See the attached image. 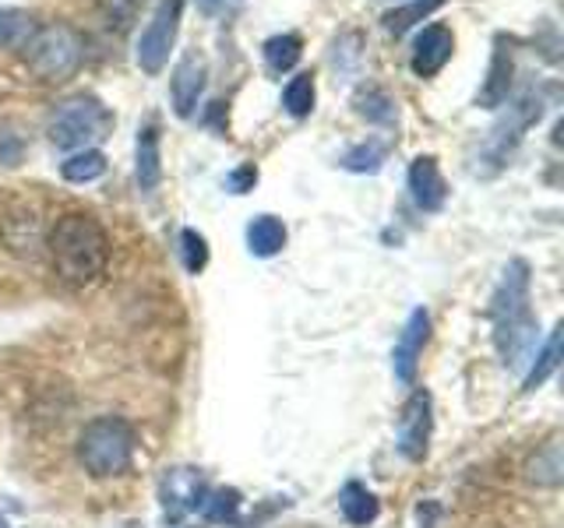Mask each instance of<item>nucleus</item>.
Returning a JSON list of instances; mask_svg holds the SVG:
<instances>
[{"instance_id":"nucleus-1","label":"nucleus","mask_w":564,"mask_h":528,"mask_svg":"<svg viewBox=\"0 0 564 528\" xmlns=\"http://www.w3.org/2000/svg\"><path fill=\"white\" fill-rule=\"evenodd\" d=\"M50 257L67 286H96L110 264V237L88 211H67L50 229Z\"/></svg>"},{"instance_id":"nucleus-2","label":"nucleus","mask_w":564,"mask_h":528,"mask_svg":"<svg viewBox=\"0 0 564 528\" xmlns=\"http://www.w3.org/2000/svg\"><path fill=\"white\" fill-rule=\"evenodd\" d=\"M490 324L501 360L508 366H519L536 342V317L529 307V264L522 257L508 264L490 296Z\"/></svg>"},{"instance_id":"nucleus-3","label":"nucleus","mask_w":564,"mask_h":528,"mask_svg":"<svg viewBox=\"0 0 564 528\" xmlns=\"http://www.w3.org/2000/svg\"><path fill=\"white\" fill-rule=\"evenodd\" d=\"M134 458V430L120 416H99L93 419L78 437V462L96 480L128 472Z\"/></svg>"},{"instance_id":"nucleus-4","label":"nucleus","mask_w":564,"mask_h":528,"mask_svg":"<svg viewBox=\"0 0 564 528\" xmlns=\"http://www.w3.org/2000/svg\"><path fill=\"white\" fill-rule=\"evenodd\" d=\"M113 131V113L96 96H70L50 117V141L64 152H82L93 141H102Z\"/></svg>"},{"instance_id":"nucleus-5","label":"nucleus","mask_w":564,"mask_h":528,"mask_svg":"<svg viewBox=\"0 0 564 528\" xmlns=\"http://www.w3.org/2000/svg\"><path fill=\"white\" fill-rule=\"evenodd\" d=\"M22 57L40 81H67L82 67V40L67 25H46L32 32Z\"/></svg>"},{"instance_id":"nucleus-6","label":"nucleus","mask_w":564,"mask_h":528,"mask_svg":"<svg viewBox=\"0 0 564 528\" xmlns=\"http://www.w3.org/2000/svg\"><path fill=\"white\" fill-rule=\"evenodd\" d=\"M181 18H184V0H159L149 25L138 35V67L145 75H159L170 64V53L176 46V35H181Z\"/></svg>"},{"instance_id":"nucleus-7","label":"nucleus","mask_w":564,"mask_h":528,"mask_svg":"<svg viewBox=\"0 0 564 528\" xmlns=\"http://www.w3.org/2000/svg\"><path fill=\"white\" fill-rule=\"evenodd\" d=\"M543 113V99L536 92H525L511 110L494 123L490 128V138H487V145H484V163H490L494 169H501L511 152L519 148V141H522V131L529 128V123H536ZM490 169V173H494Z\"/></svg>"},{"instance_id":"nucleus-8","label":"nucleus","mask_w":564,"mask_h":528,"mask_svg":"<svg viewBox=\"0 0 564 528\" xmlns=\"http://www.w3.org/2000/svg\"><path fill=\"white\" fill-rule=\"evenodd\" d=\"M208 497L205 490V475L198 469L176 465L163 475V515L166 521L181 525L187 515H194Z\"/></svg>"},{"instance_id":"nucleus-9","label":"nucleus","mask_w":564,"mask_h":528,"mask_svg":"<svg viewBox=\"0 0 564 528\" xmlns=\"http://www.w3.org/2000/svg\"><path fill=\"white\" fill-rule=\"evenodd\" d=\"M395 437H399L402 458H410V462H423V458H427V444H431V395L423 392V387L405 398Z\"/></svg>"},{"instance_id":"nucleus-10","label":"nucleus","mask_w":564,"mask_h":528,"mask_svg":"<svg viewBox=\"0 0 564 528\" xmlns=\"http://www.w3.org/2000/svg\"><path fill=\"white\" fill-rule=\"evenodd\" d=\"M205 78H208V64L202 53H184L181 61L173 67V78H170V99H173V110L176 117H194L205 92Z\"/></svg>"},{"instance_id":"nucleus-11","label":"nucleus","mask_w":564,"mask_h":528,"mask_svg":"<svg viewBox=\"0 0 564 528\" xmlns=\"http://www.w3.org/2000/svg\"><path fill=\"white\" fill-rule=\"evenodd\" d=\"M511 78H516V50H511L508 35H498V40H494L487 78L480 85V92H476V106H484V110H498V106H505L508 92H511Z\"/></svg>"},{"instance_id":"nucleus-12","label":"nucleus","mask_w":564,"mask_h":528,"mask_svg":"<svg viewBox=\"0 0 564 528\" xmlns=\"http://www.w3.org/2000/svg\"><path fill=\"white\" fill-rule=\"evenodd\" d=\"M452 53H455V35L448 25H423L413 40V57H410L413 75L434 78L452 61Z\"/></svg>"},{"instance_id":"nucleus-13","label":"nucleus","mask_w":564,"mask_h":528,"mask_svg":"<svg viewBox=\"0 0 564 528\" xmlns=\"http://www.w3.org/2000/svg\"><path fill=\"white\" fill-rule=\"evenodd\" d=\"M427 339H431V314L427 310H413L410 321H405V328H402V334H399V342H395V352H392V370H395V377L402 384H413Z\"/></svg>"},{"instance_id":"nucleus-14","label":"nucleus","mask_w":564,"mask_h":528,"mask_svg":"<svg viewBox=\"0 0 564 528\" xmlns=\"http://www.w3.org/2000/svg\"><path fill=\"white\" fill-rule=\"evenodd\" d=\"M410 190H413V201L423 211H441L448 198V184L441 176V166L434 155H420L416 163L410 166Z\"/></svg>"},{"instance_id":"nucleus-15","label":"nucleus","mask_w":564,"mask_h":528,"mask_svg":"<svg viewBox=\"0 0 564 528\" xmlns=\"http://www.w3.org/2000/svg\"><path fill=\"white\" fill-rule=\"evenodd\" d=\"M134 176L138 187L152 194L163 184V152H159V128L155 120H145L138 128V145H134Z\"/></svg>"},{"instance_id":"nucleus-16","label":"nucleus","mask_w":564,"mask_h":528,"mask_svg":"<svg viewBox=\"0 0 564 528\" xmlns=\"http://www.w3.org/2000/svg\"><path fill=\"white\" fill-rule=\"evenodd\" d=\"M261 57H264V67H269V75H286V70H293L300 57H304V40H300L296 32H279L272 40H264Z\"/></svg>"},{"instance_id":"nucleus-17","label":"nucleus","mask_w":564,"mask_h":528,"mask_svg":"<svg viewBox=\"0 0 564 528\" xmlns=\"http://www.w3.org/2000/svg\"><path fill=\"white\" fill-rule=\"evenodd\" d=\"M247 246L254 257H275L286 246V226L275 216H254L247 226Z\"/></svg>"},{"instance_id":"nucleus-18","label":"nucleus","mask_w":564,"mask_h":528,"mask_svg":"<svg viewBox=\"0 0 564 528\" xmlns=\"http://www.w3.org/2000/svg\"><path fill=\"white\" fill-rule=\"evenodd\" d=\"M339 510H343V518H346L349 525H370V521L378 518L381 504H378V497H375V493H370L367 486H360V483H346L343 493H339Z\"/></svg>"},{"instance_id":"nucleus-19","label":"nucleus","mask_w":564,"mask_h":528,"mask_svg":"<svg viewBox=\"0 0 564 528\" xmlns=\"http://www.w3.org/2000/svg\"><path fill=\"white\" fill-rule=\"evenodd\" d=\"M445 8V0H410V4H402L395 11H388L381 18V25L384 32H392V35H402V32H410L413 25H423L434 11Z\"/></svg>"},{"instance_id":"nucleus-20","label":"nucleus","mask_w":564,"mask_h":528,"mask_svg":"<svg viewBox=\"0 0 564 528\" xmlns=\"http://www.w3.org/2000/svg\"><path fill=\"white\" fill-rule=\"evenodd\" d=\"M352 106H357V113L367 117L370 123H384V128H392V123L399 120V110H395V99L384 92V88L378 85H367L357 92V99H352Z\"/></svg>"},{"instance_id":"nucleus-21","label":"nucleus","mask_w":564,"mask_h":528,"mask_svg":"<svg viewBox=\"0 0 564 528\" xmlns=\"http://www.w3.org/2000/svg\"><path fill=\"white\" fill-rule=\"evenodd\" d=\"M102 173H106V155L99 148H82L61 163V176L67 184H93Z\"/></svg>"},{"instance_id":"nucleus-22","label":"nucleus","mask_w":564,"mask_h":528,"mask_svg":"<svg viewBox=\"0 0 564 528\" xmlns=\"http://www.w3.org/2000/svg\"><path fill=\"white\" fill-rule=\"evenodd\" d=\"M35 29L40 25L32 22V14L18 8H0V50H22Z\"/></svg>"},{"instance_id":"nucleus-23","label":"nucleus","mask_w":564,"mask_h":528,"mask_svg":"<svg viewBox=\"0 0 564 528\" xmlns=\"http://www.w3.org/2000/svg\"><path fill=\"white\" fill-rule=\"evenodd\" d=\"M314 99H317L314 75H296V78L286 81V88H282V106H286V113L296 117V120L311 117Z\"/></svg>"},{"instance_id":"nucleus-24","label":"nucleus","mask_w":564,"mask_h":528,"mask_svg":"<svg viewBox=\"0 0 564 528\" xmlns=\"http://www.w3.org/2000/svg\"><path fill=\"white\" fill-rule=\"evenodd\" d=\"M384 158H388V141H381V138H367L364 145L349 148V152L343 155V169H349V173H378Z\"/></svg>"},{"instance_id":"nucleus-25","label":"nucleus","mask_w":564,"mask_h":528,"mask_svg":"<svg viewBox=\"0 0 564 528\" xmlns=\"http://www.w3.org/2000/svg\"><path fill=\"white\" fill-rule=\"evenodd\" d=\"M561 366V331H554L551 334V342L543 345V352L536 356V363H533V370H529V377H525V384H522V392H536L540 384H546L554 377V370Z\"/></svg>"},{"instance_id":"nucleus-26","label":"nucleus","mask_w":564,"mask_h":528,"mask_svg":"<svg viewBox=\"0 0 564 528\" xmlns=\"http://www.w3.org/2000/svg\"><path fill=\"white\" fill-rule=\"evenodd\" d=\"M529 480L533 483H540V486H557L561 483V472H564V465H561V444H546L543 451H536V458L529 462Z\"/></svg>"},{"instance_id":"nucleus-27","label":"nucleus","mask_w":564,"mask_h":528,"mask_svg":"<svg viewBox=\"0 0 564 528\" xmlns=\"http://www.w3.org/2000/svg\"><path fill=\"white\" fill-rule=\"evenodd\" d=\"M25 148H29V145H25V134L18 131V123L0 117V169H14V166H22Z\"/></svg>"},{"instance_id":"nucleus-28","label":"nucleus","mask_w":564,"mask_h":528,"mask_svg":"<svg viewBox=\"0 0 564 528\" xmlns=\"http://www.w3.org/2000/svg\"><path fill=\"white\" fill-rule=\"evenodd\" d=\"M181 261L191 275H198L205 264H208V243L198 229H184L181 233Z\"/></svg>"},{"instance_id":"nucleus-29","label":"nucleus","mask_w":564,"mask_h":528,"mask_svg":"<svg viewBox=\"0 0 564 528\" xmlns=\"http://www.w3.org/2000/svg\"><path fill=\"white\" fill-rule=\"evenodd\" d=\"M202 507H205L208 521H234L237 507H240V493L237 490H219V493H212V497H205Z\"/></svg>"},{"instance_id":"nucleus-30","label":"nucleus","mask_w":564,"mask_h":528,"mask_svg":"<svg viewBox=\"0 0 564 528\" xmlns=\"http://www.w3.org/2000/svg\"><path fill=\"white\" fill-rule=\"evenodd\" d=\"M141 4H145V0H106V25L113 29L117 22V29H128Z\"/></svg>"},{"instance_id":"nucleus-31","label":"nucleus","mask_w":564,"mask_h":528,"mask_svg":"<svg viewBox=\"0 0 564 528\" xmlns=\"http://www.w3.org/2000/svg\"><path fill=\"white\" fill-rule=\"evenodd\" d=\"M258 184V169L254 166H240V169H234L226 176V190H234V194H247Z\"/></svg>"},{"instance_id":"nucleus-32","label":"nucleus","mask_w":564,"mask_h":528,"mask_svg":"<svg viewBox=\"0 0 564 528\" xmlns=\"http://www.w3.org/2000/svg\"><path fill=\"white\" fill-rule=\"evenodd\" d=\"M194 4H198V11H202V14H216V11L226 4V0H194Z\"/></svg>"},{"instance_id":"nucleus-33","label":"nucleus","mask_w":564,"mask_h":528,"mask_svg":"<svg viewBox=\"0 0 564 528\" xmlns=\"http://www.w3.org/2000/svg\"><path fill=\"white\" fill-rule=\"evenodd\" d=\"M0 528H11V525H8V521H4V518H0Z\"/></svg>"},{"instance_id":"nucleus-34","label":"nucleus","mask_w":564,"mask_h":528,"mask_svg":"<svg viewBox=\"0 0 564 528\" xmlns=\"http://www.w3.org/2000/svg\"><path fill=\"white\" fill-rule=\"evenodd\" d=\"M120 528H141V525H120Z\"/></svg>"}]
</instances>
